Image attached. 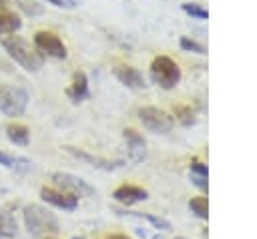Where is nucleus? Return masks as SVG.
<instances>
[{
	"mask_svg": "<svg viewBox=\"0 0 257 239\" xmlns=\"http://www.w3.org/2000/svg\"><path fill=\"white\" fill-rule=\"evenodd\" d=\"M2 46L8 52V56L14 58V62H18L28 72H38L42 68V64H44V56L36 48H32L22 36H16V34L4 36L2 38Z\"/></svg>",
	"mask_w": 257,
	"mask_h": 239,
	"instance_id": "obj_1",
	"label": "nucleus"
},
{
	"mask_svg": "<svg viewBox=\"0 0 257 239\" xmlns=\"http://www.w3.org/2000/svg\"><path fill=\"white\" fill-rule=\"evenodd\" d=\"M22 217H24V225L26 231L32 237H48L60 231L58 227V219L54 217V213H50L48 209H44L42 205L30 203L22 209Z\"/></svg>",
	"mask_w": 257,
	"mask_h": 239,
	"instance_id": "obj_2",
	"label": "nucleus"
},
{
	"mask_svg": "<svg viewBox=\"0 0 257 239\" xmlns=\"http://www.w3.org/2000/svg\"><path fill=\"white\" fill-rule=\"evenodd\" d=\"M151 78L165 90L175 88L181 82V66L171 56H155L151 62Z\"/></svg>",
	"mask_w": 257,
	"mask_h": 239,
	"instance_id": "obj_3",
	"label": "nucleus"
},
{
	"mask_svg": "<svg viewBox=\"0 0 257 239\" xmlns=\"http://www.w3.org/2000/svg\"><path fill=\"white\" fill-rule=\"evenodd\" d=\"M28 106V92L16 84L0 82V112L6 116H20Z\"/></svg>",
	"mask_w": 257,
	"mask_h": 239,
	"instance_id": "obj_4",
	"label": "nucleus"
},
{
	"mask_svg": "<svg viewBox=\"0 0 257 239\" xmlns=\"http://www.w3.org/2000/svg\"><path fill=\"white\" fill-rule=\"evenodd\" d=\"M50 181L58 187V191L68 193V195H74L76 199H78V197H90V195L96 193L92 185H88L84 179H80V177H76V175H72V173L56 171V173H52Z\"/></svg>",
	"mask_w": 257,
	"mask_h": 239,
	"instance_id": "obj_5",
	"label": "nucleus"
},
{
	"mask_svg": "<svg viewBox=\"0 0 257 239\" xmlns=\"http://www.w3.org/2000/svg\"><path fill=\"white\" fill-rule=\"evenodd\" d=\"M34 48L44 56H52V58H66V46L64 42L50 30H38L34 32Z\"/></svg>",
	"mask_w": 257,
	"mask_h": 239,
	"instance_id": "obj_6",
	"label": "nucleus"
},
{
	"mask_svg": "<svg viewBox=\"0 0 257 239\" xmlns=\"http://www.w3.org/2000/svg\"><path fill=\"white\" fill-rule=\"evenodd\" d=\"M137 114H139L141 123L153 133H169L173 129V118L157 106H141L137 110Z\"/></svg>",
	"mask_w": 257,
	"mask_h": 239,
	"instance_id": "obj_7",
	"label": "nucleus"
},
{
	"mask_svg": "<svg viewBox=\"0 0 257 239\" xmlns=\"http://www.w3.org/2000/svg\"><path fill=\"white\" fill-rule=\"evenodd\" d=\"M40 199L62 209V211H74L76 205H78V199L74 195H68V193H62L58 189H52V187H42L40 189Z\"/></svg>",
	"mask_w": 257,
	"mask_h": 239,
	"instance_id": "obj_8",
	"label": "nucleus"
},
{
	"mask_svg": "<svg viewBox=\"0 0 257 239\" xmlns=\"http://www.w3.org/2000/svg\"><path fill=\"white\" fill-rule=\"evenodd\" d=\"M112 74L128 88H145L147 86V80L143 76V72L135 66H126V64H118L112 68Z\"/></svg>",
	"mask_w": 257,
	"mask_h": 239,
	"instance_id": "obj_9",
	"label": "nucleus"
},
{
	"mask_svg": "<svg viewBox=\"0 0 257 239\" xmlns=\"http://www.w3.org/2000/svg\"><path fill=\"white\" fill-rule=\"evenodd\" d=\"M112 197H114V201H118V203L128 207V205L145 201L149 197V193H147V189L137 187V185H120V187H116L112 191Z\"/></svg>",
	"mask_w": 257,
	"mask_h": 239,
	"instance_id": "obj_10",
	"label": "nucleus"
},
{
	"mask_svg": "<svg viewBox=\"0 0 257 239\" xmlns=\"http://www.w3.org/2000/svg\"><path fill=\"white\" fill-rule=\"evenodd\" d=\"M124 139H126V147H128V157L133 163H141L147 157V143L143 139V135H139L135 129H124Z\"/></svg>",
	"mask_w": 257,
	"mask_h": 239,
	"instance_id": "obj_11",
	"label": "nucleus"
},
{
	"mask_svg": "<svg viewBox=\"0 0 257 239\" xmlns=\"http://www.w3.org/2000/svg\"><path fill=\"white\" fill-rule=\"evenodd\" d=\"M66 96L72 100V102H80L88 96V78L82 70H76L72 74V80L66 88Z\"/></svg>",
	"mask_w": 257,
	"mask_h": 239,
	"instance_id": "obj_12",
	"label": "nucleus"
},
{
	"mask_svg": "<svg viewBox=\"0 0 257 239\" xmlns=\"http://www.w3.org/2000/svg\"><path fill=\"white\" fill-rule=\"evenodd\" d=\"M70 155H74V157H78V159H82V161H86V163H92L94 167H100V169H104V171H112V169H116V167H120V161H106V159H100V157H94V155H90V153H84V151H80V149H74V147H64Z\"/></svg>",
	"mask_w": 257,
	"mask_h": 239,
	"instance_id": "obj_13",
	"label": "nucleus"
},
{
	"mask_svg": "<svg viewBox=\"0 0 257 239\" xmlns=\"http://www.w3.org/2000/svg\"><path fill=\"white\" fill-rule=\"evenodd\" d=\"M22 28L20 16L10 8H0V34H14Z\"/></svg>",
	"mask_w": 257,
	"mask_h": 239,
	"instance_id": "obj_14",
	"label": "nucleus"
},
{
	"mask_svg": "<svg viewBox=\"0 0 257 239\" xmlns=\"http://www.w3.org/2000/svg\"><path fill=\"white\" fill-rule=\"evenodd\" d=\"M6 137H8L10 143H14L18 147H26L30 143V131L22 123H10L6 127Z\"/></svg>",
	"mask_w": 257,
	"mask_h": 239,
	"instance_id": "obj_15",
	"label": "nucleus"
},
{
	"mask_svg": "<svg viewBox=\"0 0 257 239\" xmlns=\"http://www.w3.org/2000/svg\"><path fill=\"white\" fill-rule=\"evenodd\" d=\"M16 231H18V225L14 215L6 209H0V239H12Z\"/></svg>",
	"mask_w": 257,
	"mask_h": 239,
	"instance_id": "obj_16",
	"label": "nucleus"
},
{
	"mask_svg": "<svg viewBox=\"0 0 257 239\" xmlns=\"http://www.w3.org/2000/svg\"><path fill=\"white\" fill-rule=\"evenodd\" d=\"M189 209L201 217V219H207L209 217V203H207V197H193L189 201Z\"/></svg>",
	"mask_w": 257,
	"mask_h": 239,
	"instance_id": "obj_17",
	"label": "nucleus"
},
{
	"mask_svg": "<svg viewBox=\"0 0 257 239\" xmlns=\"http://www.w3.org/2000/svg\"><path fill=\"white\" fill-rule=\"evenodd\" d=\"M0 165H2V167H6V169H18L20 165H24V167H30L32 163H28L26 159L14 157V155H10V153H4V151H0Z\"/></svg>",
	"mask_w": 257,
	"mask_h": 239,
	"instance_id": "obj_18",
	"label": "nucleus"
},
{
	"mask_svg": "<svg viewBox=\"0 0 257 239\" xmlns=\"http://www.w3.org/2000/svg\"><path fill=\"white\" fill-rule=\"evenodd\" d=\"M181 8H183L189 16H195V18H199V20L209 18V10H207V8H203V6H201V4H197V2H185Z\"/></svg>",
	"mask_w": 257,
	"mask_h": 239,
	"instance_id": "obj_19",
	"label": "nucleus"
},
{
	"mask_svg": "<svg viewBox=\"0 0 257 239\" xmlns=\"http://www.w3.org/2000/svg\"><path fill=\"white\" fill-rule=\"evenodd\" d=\"M175 116L183 123V125H193L195 123V110L189 104H179L175 106Z\"/></svg>",
	"mask_w": 257,
	"mask_h": 239,
	"instance_id": "obj_20",
	"label": "nucleus"
},
{
	"mask_svg": "<svg viewBox=\"0 0 257 239\" xmlns=\"http://www.w3.org/2000/svg\"><path fill=\"white\" fill-rule=\"evenodd\" d=\"M128 215H133V217H143V219H147L155 229H163V231H167V229H171V223L167 221V219H163V217H155V215H145V213H137V211H131Z\"/></svg>",
	"mask_w": 257,
	"mask_h": 239,
	"instance_id": "obj_21",
	"label": "nucleus"
},
{
	"mask_svg": "<svg viewBox=\"0 0 257 239\" xmlns=\"http://www.w3.org/2000/svg\"><path fill=\"white\" fill-rule=\"evenodd\" d=\"M181 48H183V50H187V52L207 54V48H205L201 42H197L195 38H189V36H183V38H181Z\"/></svg>",
	"mask_w": 257,
	"mask_h": 239,
	"instance_id": "obj_22",
	"label": "nucleus"
},
{
	"mask_svg": "<svg viewBox=\"0 0 257 239\" xmlns=\"http://www.w3.org/2000/svg\"><path fill=\"white\" fill-rule=\"evenodd\" d=\"M46 2L56 8H76L78 6V0H46Z\"/></svg>",
	"mask_w": 257,
	"mask_h": 239,
	"instance_id": "obj_23",
	"label": "nucleus"
},
{
	"mask_svg": "<svg viewBox=\"0 0 257 239\" xmlns=\"http://www.w3.org/2000/svg\"><path fill=\"white\" fill-rule=\"evenodd\" d=\"M104 239H131V237H126V235H122V233H114V235H106Z\"/></svg>",
	"mask_w": 257,
	"mask_h": 239,
	"instance_id": "obj_24",
	"label": "nucleus"
},
{
	"mask_svg": "<svg viewBox=\"0 0 257 239\" xmlns=\"http://www.w3.org/2000/svg\"><path fill=\"white\" fill-rule=\"evenodd\" d=\"M6 4H8V0H0V8H6Z\"/></svg>",
	"mask_w": 257,
	"mask_h": 239,
	"instance_id": "obj_25",
	"label": "nucleus"
},
{
	"mask_svg": "<svg viewBox=\"0 0 257 239\" xmlns=\"http://www.w3.org/2000/svg\"><path fill=\"white\" fill-rule=\"evenodd\" d=\"M42 239H56V237H42Z\"/></svg>",
	"mask_w": 257,
	"mask_h": 239,
	"instance_id": "obj_26",
	"label": "nucleus"
},
{
	"mask_svg": "<svg viewBox=\"0 0 257 239\" xmlns=\"http://www.w3.org/2000/svg\"><path fill=\"white\" fill-rule=\"evenodd\" d=\"M72 239H84V237H72Z\"/></svg>",
	"mask_w": 257,
	"mask_h": 239,
	"instance_id": "obj_27",
	"label": "nucleus"
},
{
	"mask_svg": "<svg viewBox=\"0 0 257 239\" xmlns=\"http://www.w3.org/2000/svg\"><path fill=\"white\" fill-rule=\"evenodd\" d=\"M175 239H187V237H175Z\"/></svg>",
	"mask_w": 257,
	"mask_h": 239,
	"instance_id": "obj_28",
	"label": "nucleus"
}]
</instances>
